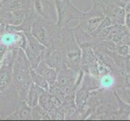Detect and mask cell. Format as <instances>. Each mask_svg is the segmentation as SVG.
<instances>
[{"label": "cell", "instance_id": "obj_10", "mask_svg": "<svg viewBox=\"0 0 130 121\" xmlns=\"http://www.w3.org/2000/svg\"><path fill=\"white\" fill-rule=\"evenodd\" d=\"M2 1H3V0H0V2H2Z\"/></svg>", "mask_w": 130, "mask_h": 121}, {"label": "cell", "instance_id": "obj_8", "mask_svg": "<svg viewBox=\"0 0 130 121\" xmlns=\"http://www.w3.org/2000/svg\"><path fill=\"white\" fill-rule=\"evenodd\" d=\"M7 47H6L3 44L0 43V61L3 60V57L7 53Z\"/></svg>", "mask_w": 130, "mask_h": 121}, {"label": "cell", "instance_id": "obj_1", "mask_svg": "<svg viewBox=\"0 0 130 121\" xmlns=\"http://www.w3.org/2000/svg\"><path fill=\"white\" fill-rule=\"evenodd\" d=\"M35 11L44 19L56 22L58 19L56 7L51 0H33Z\"/></svg>", "mask_w": 130, "mask_h": 121}, {"label": "cell", "instance_id": "obj_3", "mask_svg": "<svg viewBox=\"0 0 130 121\" xmlns=\"http://www.w3.org/2000/svg\"><path fill=\"white\" fill-rule=\"evenodd\" d=\"M44 92H45V91L43 88L40 87L33 83L31 84L29 91L28 92V95H27V98H26L27 105H28L31 107H34L37 105H38L39 97Z\"/></svg>", "mask_w": 130, "mask_h": 121}, {"label": "cell", "instance_id": "obj_7", "mask_svg": "<svg viewBox=\"0 0 130 121\" xmlns=\"http://www.w3.org/2000/svg\"><path fill=\"white\" fill-rule=\"evenodd\" d=\"M19 117H20V119H32V109H31V107H29L28 105V106L24 105L20 110Z\"/></svg>", "mask_w": 130, "mask_h": 121}, {"label": "cell", "instance_id": "obj_2", "mask_svg": "<svg viewBox=\"0 0 130 121\" xmlns=\"http://www.w3.org/2000/svg\"><path fill=\"white\" fill-rule=\"evenodd\" d=\"M33 70L39 74H41L42 77H44L48 82L54 81L57 78V70L55 68L47 64L45 61H41Z\"/></svg>", "mask_w": 130, "mask_h": 121}, {"label": "cell", "instance_id": "obj_5", "mask_svg": "<svg viewBox=\"0 0 130 121\" xmlns=\"http://www.w3.org/2000/svg\"><path fill=\"white\" fill-rule=\"evenodd\" d=\"M38 104L40 105V107H41V108L45 110L48 112L54 110L52 104V101H51V95H48L46 92H44L43 94H41V95H40Z\"/></svg>", "mask_w": 130, "mask_h": 121}, {"label": "cell", "instance_id": "obj_9", "mask_svg": "<svg viewBox=\"0 0 130 121\" xmlns=\"http://www.w3.org/2000/svg\"><path fill=\"white\" fill-rule=\"evenodd\" d=\"M1 67H2V64H1V61H0V69H1Z\"/></svg>", "mask_w": 130, "mask_h": 121}, {"label": "cell", "instance_id": "obj_6", "mask_svg": "<svg viewBox=\"0 0 130 121\" xmlns=\"http://www.w3.org/2000/svg\"><path fill=\"white\" fill-rule=\"evenodd\" d=\"M115 83V79L111 75H105L100 79V84L104 88H111Z\"/></svg>", "mask_w": 130, "mask_h": 121}, {"label": "cell", "instance_id": "obj_4", "mask_svg": "<svg viewBox=\"0 0 130 121\" xmlns=\"http://www.w3.org/2000/svg\"><path fill=\"white\" fill-rule=\"evenodd\" d=\"M30 77L33 84L43 88L44 91L48 92V82L41 74H39L32 69L30 70Z\"/></svg>", "mask_w": 130, "mask_h": 121}]
</instances>
